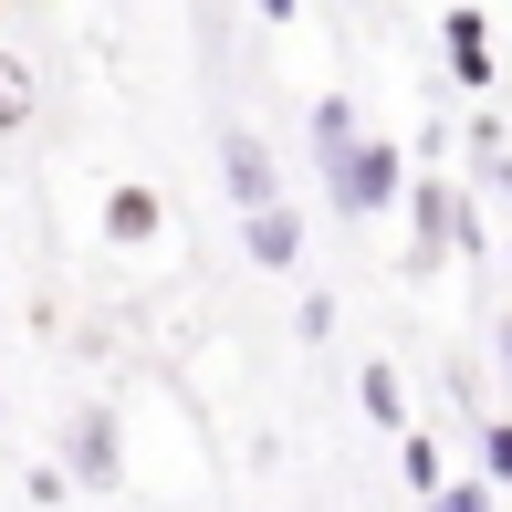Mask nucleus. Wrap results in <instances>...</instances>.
Wrapping results in <instances>:
<instances>
[{"mask_svg": "<svg viewBox=\"0 0 512 512\" xmlns=\"http://www.w3.org/2000/svg\"><path fill=\"white\" fill-rule=\"evenodd\" d=\"M356 398H366V418H377V429H408V398H398V366H366V377H356Z\"/></svg>", "mask_w": 512, "mask_h": 512, "instance_id": "8", "label": "nucleus"}, {"mask_svg": "<svg viewBox=\"0 0 512 512\" xmlns=\"http://www.w3.org/2000/svg\"><path fill=\"white\" fill-rule=\"evenodd\" d=\"M105 230H115V241H157V189H115L105 199Z\"/></svg>", "mask_w": 512, "mask_h": 512, "instance_id": "7", "label": "nucleus"}, {"mask_svg": "<svg viewBox=\"0 0 512 512\" xmlns=\"http://www.w3.org/2000/svg\"><path fill=\"white\" fill-rule=\"evenodd\" d=\"M439 42H450V74H460V84H492V21H481L471 0L439 21Z\"/></svg>", "mask_w": 512, "mask_h": 512, "instance_id": "3", "label": "nucleus"}, {"mask_svg": "<svg viewBox=\"0 0 512 512\" xmlns=\"http://www.w3.org/2000/svg\"><path fill=\"white\" fill-rule=\"evenodd\" d=\"M398 168H408V157L387 147V136H345V147H324V189H335L345 220H366V209L398 199Z\"/></svg>", "mask_w": 512, "mask_h": 512, "instance_id": "1", "label": "nucleus"}, {"mask_svg": "<svg viewBox=\"0 0 512 512\" xmlns=\"http://www.w3.org/2000/svg\"><path fill=\"white\" fill-rule=\"evenodd\" d=\"M502 366H512V324H502Z\"/></svg>", "mask_w": 512, "mask_h": 512, "instance_id": "14", "label": "nucleus"}, {"mask_svg": "<svg viewBox=\"0 0 512 512\" xmlns=\"http://www.w3.org/2000/svg\"><path fill=\"white\" fill-rule=\"evenodd\" d=\"M293 11H304V0H262V21H293Z\"/></svg>", "mask_w": 512, "mask_h": 512, "instance_id": "13", "label": "nucleus"}, {"mask_svg": "<svg viewBox=\"0 0 512 512\" xmlns=\"http://www.w3.org/2000/svg\"><path fill=\"white\" fill-rule=\"evenodd\" d=\"M439 251H481V230H471V199H460L450 178H429V189H418V230H408V272H429Z\"/></svg>", "mask_w": 512, "mask_h": 512, "instance_id": "2", "label": "nucleus"}, {"mask_svg": "<svg viewBox=\"0 0 512 512\" xmlns=\"http://www.w3.org/2000/svg\"><path fill=\"white\" fill-rule=\"evenodd\" d=\"M220 178H230V199H241V209H272V157H262V136H230Z\"/></svg>", "mask_w": 512, "mask_h": 512, "instance_id": "5", "label": "nucleus"}, {"mask_svg": "<svg viewBox=\"0 0 512 512\" xmlns=\"http://www.w3.org/2000/svg\"><path fill=\"white\" fill-rule=\"evenodd\" d=\"M345 136H356V105L324 95V105H314V147H345Z\"/></svg>", "mask_w": 512, "mask_h": 512, "instance_id": "10", "label": "nucleus"}, {"mask_svg": "<svg viewBox=\"0 0 512 512\" xmlns=\"http://www.w3.org/2000/svg\"><path fill=\"white\" fill-rule=\"evenodd\" d=\"M481 460H492V471L512 481V418H481Z\"/></svg>", "mask_w": 512, "mask_h": 512, "instance_id": "12", "label": "nucleus"}, {"mask_svg": "<svg viewBox=\"0 0 512 512\" xmlns=\"http://www.w3.org/2000/svg\"><path fill=\"white\" fill-rule=\"evenodd\" d=\"M21 115H32V74H21V63H11V53H0V136H11V126H21Z\"/></svg>", "mask_w": 512, "mask_h": 512, "instance_id": "9", "label": "nucleus"}, {"mask_svg": "<svg viewBox=\"0 0 512 512\" xmlns=\"http://www.w3.org/2000/svg\"><path fill=\"white\" fill-rule=\"evenodd\" d=\"M408 492H439V450H429L418 429H408Z\"/></svg>", "mask_w": 512, "mask_h": 512, "instance_id": "11", "label": "nucleus"}, {"mask_svg": "<svg viewBox=\"0 0 512 512\" xmlns=\"http://www.w3.org/2000/svg\"><path fill=\"white\" fill-rule=\"evenodd\" d=\"M63 450H74V471H84V481H115V418H105V408H84L74 429H63Z\"/></svg>", "mask_w": 512, "mask_h": 512, "instance_id": "6", "label": "nucleus"}, {"mask_svg": "<svg viewBox=\"0 0 512 512\" xmlns=\"http://www.w3.org/2000/svg\"><path fill=\"white\" fill-rule=\"evenodd\" d=\"M241 241H251V262H262V272H283L293 251H304V220L272 199V209H251V220H241Z\"/></svg>", "mask_w": 512, "mask_h": 512, "instance_id": "4", "label": "nucleus"}]
</instances>
